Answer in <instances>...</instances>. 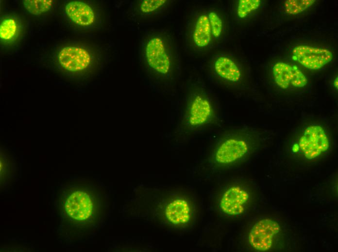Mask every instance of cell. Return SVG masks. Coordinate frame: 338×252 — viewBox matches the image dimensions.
<instances>
[{"label":"cell","instance_id":"8","mask_svg":"<svg viewBox=\"0 0 338 252\" xmlns=\"http://www.w3.org/2000/svg\"><path fill=\"white\" fill-rule=\"evenodd\" d=\"M291 57L294 61L307 69L318 70L332 61L333 54L326 48L299 45L292 49Z\"/></svg>","mask_w":338,"mask_h":252},{"label":"cell","instance_id":"9","mask_svg":"<svg viewBox=\"0 0 338 252\" xmlns=\"http://www.w3.org/2000/svg\"><path fill=\"white\" fill-rule=\"evenodd\" d=\"M272 75L276 84L283 89L301 88L307 83V79L297 66L279 62L272 68Z\"/></svg>","mask_w":338,"mask_h":252},{"label":"cell","instance_id":"1","mask_svg":"<svg viewBox=\"0 0 338 252\" xmlns=\"http://www.w3.org/2000/svg\"><path fill=\"white\" fill-rule=\"evenodd\" d=\"M57 202L61 234L70 239L97 226L106 209L103 191L94 184L80 180L63 185Z\"/></svg>","mask_w":338,"mask_h":252},{"label":"cell","instance_id":"21","mask_svg":"<svg viewBox=\"0 0 338 252\" xmlns=\"http://www.w3.org/2000/svg\"><path fill=\"white\" fill-rule=\"evenodd\" d=\"M211 33L216 37L220 36L222 30V22L220 16L214 12L208 15Z\"/></svg>","mask_w":338,"mask_h":252},{"label":"cell","instance_id":"4","mask_svg":"<svg viewBox=\"0 0 338 252\" xmlns=\"http://www.w3.org/2000/svg\"><path fill=\"white\" fill-rule=\"evenodd\" d=\"M217 120L211 102L205 94L194 93L189 99L180 125L183 134H197L212 126Z\"/></svg>","mask_w":338,"mask_h":252},{"label":"cell","instance_id":"19","mask_svg":"<svg viewBox=\"0 0 338 252\" xmlns=\"http://www.w3.org/2000/svg\"><path fill=\"white\" fill-rule=\"evenodd\" d=\"M315 0H287L284 2L285 11L289 15H296L303 12L312 4Z\"/></svg>","mask_w":338,"mask_h":252},{"label":"cell","instance_id":"3","mask_svg":"<svg viewBox=\"0 0 338 252\" xmlns=\"http://www.w3.org/2000/svg\"><path fill=\"white\" fill-rule=\"evenodd\" d=\"M257 132L240 128L223 133L217 142L211 157V164L217 167L232 165L249 153Z\"/></svg>","mask_w":338,"mask_h":252},{"label":"cell","instance_id":"6","mask_svg":"<svg viewBox=\"0 0 338 252\" xmlns=\"http://www.w3.org/2000/svg\"><path fill=\"white\" fill-rule=\"evenodd\" d=\"M300 149L308 159H313L325 152L329 148L330 142L324 128L313 124L307 126L299 140Z\"/></svg>","mask_w":338,"mask_h":252},{"label":"cell","instance_id":"15","mask_svg":"<svg viewBox=\"0 0 338 252\" xmlns=\"http://www.w3.org/2000/svg\"><path fill=\"white\" fill-rule=\"evenodd\" d=\"M211 34L208 16L205 15L201 16L196 23L193 35L195 44L199 47L207 46L211 40Z\"/></svg>","mask_w":338,"mask_h":252},{"label":"cell","instance_id":"20","mask_svg":"<svg viewBox=\"0 0 338 252\" xmlns=\"http://www.w3.org/2000/svg\"><path fill=\"white\" fill-rule=\"evenodd\" d=\"M260 0H240L237 7V14L244 18L256 11L260 5Z\"/></svg>","mask_w":338,"mask_h":252},{"label":"cell","instance_id":"7","mask_svg":"<svg viewBox=\"0 0 338 252\" xmlns=\"http://www.w3.org/2000/svg\"><path fill=\"white\" fill-rule=\"evenodd\" d=\"M280 230V226L276 221L270 218L262 219L251 228L249 242L255 250L267 251L272 247L274 239Z\"/></svg>","mask_w":338,"mask_h":252},{"label":"cell","instance_id":"2","mask_svg":"<svg viewBox=\"0 0 338 252\" xmlns=\"http://www.w3.org/2000/svg\"><path fill=\"white\" fill-rule=\"evenodd\" d=\"M141 63L146 72L157 79L170 78L173 69V56L165 37L155 33L144 34L139 45Z\"/></svg>","mask_w":338,"mask_h":252},{"label":"cell","instance_id":"17","mask_svg":"<svg viewBox=\"0 0 338 252\" xmlns=\"http://www.w3.org/2000/svg\"><path fill=\"white\" fill-rule=\"evenodd\" d=\"M167 2L165 0H141L137 6L136 10L143 16H150L161 10Z\"/></svg>","mask_w":338,"mask_h":252},{"label":"cell","instance_id":"10","mask_svg":"<svg viewBox=\"0 0 338 252\" xmlns=\"http://www.w3.org/2000/svg\"><path fill=\"white\" fill-rule=\"evenodd\" d=\"M250 198L248 191L238 186L228 189L221 197L220 206L225 214L230 216L241 214L245 210Z\"/></svg>","mask_w":338,"mask_h":252},{"label":"cell","instance_id":"13","mask_svg":"<svg viewBox=\"0 0 338 252\" xmlns=\"http://www.w3.org/2000/svg\"><path fill=\"white\" fill-rule=\"evenodd\" d=\"M22 30L20 19L13 16H5L1 18L0 38L1 42L6 45L16 42Z\"/></svg>","mask_w":338,"mask_h":252},{"label":"cell","instance_id":"16","mask_svg":"<svg viewBox=\"0 0 338 252\" xmlns=\"http://www.w3.org/2000/svg\"><path fill=\"white\" fill-rule=\"evenodd\" d=\"M14 164L11 155L6 151L0 152V185L3 187L11 180L14 176Z\"/></svg>","mask_w":338,"mask_h":252},{"label":"cell","instance_id":"5","mask_svg":"<svg viewBox=\"0 0 338 252\" xmlns=\"http://www.w3.org/2000/svg\"><path fill=\"white\" fill-rule=\"evenodd\" d=\"M58 64L65 71L79 76H85L95 68L97 56L93 49L84 45L61 47L57 52Z\"/></svg>","mask_w":338,"mask_h":252},{"label":"cell","instance_id":"12","mask_svg":"<svg viewBox=\"0 0 338 252\" xmlns=\"http://www.w3.org/2000/svg\"><path fill=\"white\" fill-rule=\"evenodd\" d=\"M65 10L70 19L81 27L89 28L97 21L96 11L86 3L71 1L66 5Z\"/></svg>","mask_w":338,"mask_h":252},{"label":"cell","instance_id":"22","mask_svg":"<svg viewBox=\"0 0 338 252\" xmlns=\"http://www.w3.org/2000/svg\"><path fill=\"white\" fill-rule=\"evenodd\" d=\"M338 77L335 79L334 81L333 82V85L337 89H338Z\"/></svg>","mask_w":338,"mask_h":252},{"label":"cell","instance_id":"11","mask_svg":"<svg viewBox=\"0 0 338 252\" xmlns=\"http://www.w3.org/2000/svg\"><path fill=\"white\" fill-rule=\"evenodd\" d=\"M164 213L166 219L169 223L179 226L185 225L190 221L192 210L190 203L186 199L176 197L166 204Z\"/></svg>","mask_w":338,"mask_h":252},{"label":"cell","instance_id":"18","mask_svg":"<svg viewBox=\"0 0 338 252\" xmlns=\"http://www.w3.org/2000/svg\"><path fill=\"white\" fill-rule=\"evenodd\" d=\"M51 0H24L23 3L25 8L31 14L40 15L48 11L51 7Z\"/></svg>","mask_w":338,"mask_h":252},{"label":"cell","instance_id":"14","mask_svg":"<svg viewBox=\"0 0 338 252\" xmlns=\"http://www.w3.org/2000/svg\"><path fill=\"white\" fill-rule=\"evenodd\" d=\"M214 69L216 74L225 81L235 83L241 79V72L239 67L228 57H218L215 62Z\"/></svg>","mask_w":338,"mask_h":252}]
</instances>
